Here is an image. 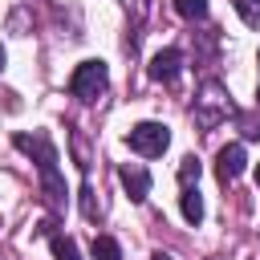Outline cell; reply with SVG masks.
I'll list each match as a JSON object with an SVG mask.
<instances>
[{"instance_id": "obj_10", "label": "cell", "mask_w": 260, "mask_h": 260, "mask_svg": "<svg viewBox=\"0 0 260 260\" xmlns=\"http://www.w3.org/2000/svg\"><path fill=\"white\" fill-rule=\"evenodd\" d=\"M232 8L240 12V20L248 28H260V0H232Z\"/></svg>"}, {"instance_id": "obj_17", "label": "cell", "mask_w": 260, "mask_h": 260, "mask_svg": "<svg viewBox=\"0 0 260 260\" xmlns=\"http://www.w3.org/2000/svg\"><path fill=\"white\" fill-rule=\"evenodd\" d=\"M0 65H4V49H0Z\"/></svg>"}, {"instance_id": "obj_15", "label": "cell", "mask_w": 260, "mask_h": 260, "mask_svg": "<svg viewBox=\"0 0 260 260\" xmlns=\"http://www.w3.org/2000/svg\"><path fill=\"white\" fill-rule=\"evenodd\" d=\"M150 260H171V256H167V252H154V256H150Z\"/></svg>"}, {"instance_id": "obj_3", "label": "cell", "mask_w": 260, "mask_h": 260, "mask_svg": "<svg viewBox=\"0 0 260 260\" xmlns=\"http://www.w3.org/2000/svg\"><path fill=\"white\" fill-rule=\"evenodd\" d=\"M126 142H130L134 154H142V158H158V154L171 146V130H167L162 122H138V126L126 134Z\"/></svg>"}, {"instance_id": "obj_16", "label": "cell", "mask_w": 260, "mask_h": 260, "mask_svg": "<svg viewBox=\"0 0 260 260\" xmlns=\"http://www.w3.org/2000/svg\"><path fill=\"white\" fill-rule=\"evenodd\" d=\"M256 187H260V167H256Z\"/></svg>"}, {"instance_id": "obj_9", "label": "cell", "mask_w": 260, "mask_h": 260, "mask_svg": "<svg viewBox=\"0 0 260 260\" xmlns=\"http://www.w3.org/2000/svg\"><path fill=\"white\" fill-rule=\"evenodd\" d=\"M89 256H93V260H122V248H118V240H110V236H93Z\"/></svg>"}, {"instance_id": "obj_2", "label": "cell", "mask_w": 260, "mask_h": 260, "mask_svg": "<svg viewBox=\"0 0 260 260\" xmlns=\"http://www.w3.org/2000/svg\"><path fill=\"white\" fill-rule=\"evenodd\" d=\"M106 85H110L106 61H81V65L73 69V77H69V93H73L77 102H98V98L106 93Z\"/></svg>"}, {"instance_id": "obj_5", "label": "cell", "mask_w": 260, "mask_h": 260, "mask_svg": "<svg viewBox=\"0 0 260 260\" xmlns=\"http://www.w3.org/2000/svg\"><path fill=\"white\" fill-rule=\"evenodd\" d=\"M179 73H183V53H179V49H158V53L150 57V77H154V81L171 85Z\"/></svg>"}, {"instance_id": "obj_12", "label": "cell", "mask_w": 260, "mask_h": 260, "mask_svg": "<svg viewBox=\"0 0 260 260\" xmlns=\"http://www.w3.org/2000/svg\"><path fill=\"white\" fill-rule=\"evenodd\" d=\"M199 171H203V167H199V158H195V154H187V158L179 162V183H183V187H195V183H199Z\"/></svg>"}, {"instance_id": "obj_1", "label": "cell", "mask_w": 260, "mask_h": 260, "mask_svg": "<svg viewBox=\"0 0 260 260\" xmlns=\"http://www.w3.org/2000/svg\"><path fill=\"white\" fill-rule=\"evenodd\" d=\"M12 142H16L20 150L37 154V167H41L45 191H49V199H53V203H61V199H65V183H61V175H57V150H53V142H49L45 134H16Z\"/></svg>"}, {"instance_id": "obj_14", "label": "cell", "mask_w": 260, "mask_h": 260, "mask_svg": "<svg viewBox=\"0 0 260 260\" xmlns=\"http://www.w3.org/2000/svg\"><path fill=\"white\" fill-rule=\"evenodd\" d=\"M81 215L85 219H98V203H93V191L89 187H81Z\"/></svg>"}, {"instance_id": "obj_8", "label": "cell", "mask_w": 260, "mask_h": 260, "mask_svg": "<svg viewBox=\"0 0 260 260\" xmlns=\"http://www.w3.org/2000/svg\"><path fill=\"white\" fill-rule=\"evenodd\" d=\"M179 207H183V219H187V223H199V219H203V199H199L195 187H183Z\"/></svg>"}, {"instance_id": "obj_7", "label": "cell", "mask_w": 260, "mask_h": 260, "mask_svg": "<svg viewBox=\"0 0 260 260\" xmlns=\"http://www.w3.org/2000/svg\"><path fill=\"white\" fill-rule=\"evenodd\" d=\"M244 162H248L244 146H240V142H228V146L219 150V158H215V171H219V179L228 183V179H240V175H244Z\"/></svg>"}, {"instance_id": "obj_13", "label": "cell", "mask_w": 260, "mask_h": 260, "mask_svg": "<svg viewBox=\"0 0 260 260\" xmlns=\"http://www.w3.org/2000/svg\"><path fill=\"white\" fill-rule=\"evenodd\" d=\"M53 256L57 260H81V252H77V244L69 236H53Z\"/></svg>"}, {"instance_id": "obj_4", "label": "cell", "mask_w": 260, "mask_h": 260, "mask_svg": "<svg viewBox=\"0 0 260 260\" xmlns=\"http://www.w3.org/2000/svg\"><path fill=\"white\" fill-rule=\"evenodd\" d=\"M228 114H232V102H228L223 85L207 81V85H203V98H195V122H199L203 130H211V126H219Z\"/></svg>"}, {"instance_id": "obj_6", "label": "cell", "mask_w": 260, "mask_h": 260, "mask_svg": "<svg viewBox=\"0 0 260 260\" xmlns=\"http://www.w3.org/2000/svg\"><path fill=\"white\" fill-rule=\"evenodd\" d=\"M118 179H122V187H126V195H130L134 203H142V199L150 195V171H146L142 162H126V167L118 171Z\"/></svg>"}, {"instance_id": "obj_11", "label": "cell", "mask_w": 260, "mask_h": 260, "mask_svg": "<svg viewBox=\"0 0 260 260\" xmlns=\"http://www.w3.org/2000/svg\"><path fill=\"white\" fill-rule=\"evenodd\" d=\"M175 12L183 20H203L207 16V0H175Z\"/></svg>"}]
</instances>
